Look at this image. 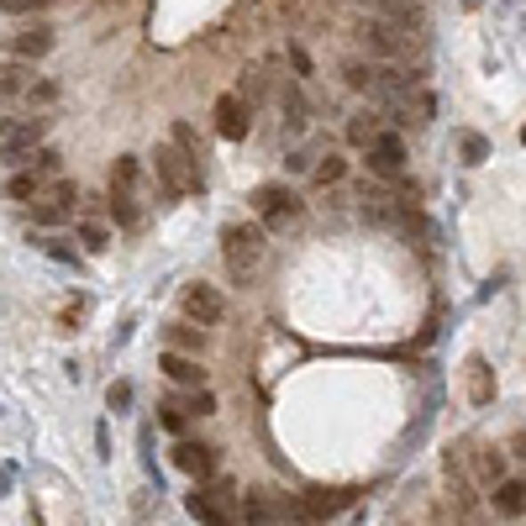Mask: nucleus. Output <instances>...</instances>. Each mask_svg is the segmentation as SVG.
<instances>
[{
    "label": "nucleus",
    "instance_id": "obj_2",
    "mask_svg": "<svg viewBox=\"0 0 526 526\" xmlns=\"http://www.w3.org/2000/svg\"><path fill=\"white\" fill-rule=\"evenodd\" d=\"M363 43H368V53H379V59H421V32H410V27H395V21H368L363 27Z\"/></svg>",
    "mask_w": 526,
    "mask_h": 526
},
{
    "label": "nucleus",
    "instance_id": "obj_6",
    "mask_svg": "<svg viewBox=\"0 0 526 526\" xmlns=\"http://www.w3.org/2000/svg\"><path fill=\"white\" fill-rule=\"evenodd\" d=\"M363 164H368L374 179H401L406 174V142H401L395 132H379V137L363 148Z\"/></svg>",
    "mask_w": 526,
    "mask_h": 526
},
{
    "label": "nucleus",
    "instance_id": "obj_4",
    "mask_svg": "<svg viewBox=\"0 0 526 526\" xmlns=\"http://www.w3.org/2000/svg\"><path fill=\"white\" fill-rule=\"evenodd\" d=\"M153 164H158V179H164V190H169V195H190V190L200 184V164H195L179 142H158Z\"/></svg>",
    "mask_w": 526,
    "mask_h": 526
},
{
    "label": "nucleus",
    "instance_id": "obj_33",
    "mask_svg": "<svg viewBox=\"0 0 526 526\" xmlns=\"http://www.w3.org/2000/svg\"><path fill=\"white\" fill-rule=\"evenodd\" d=\"M522 142H526V126H522Z\"/></svg>",
    "mask_w": 526,
    "mask_h": 526
},
{
    "label": "nucleus",
    "instance_id": "obj_3",
    "mask_svg": "<svg viewBox=\"0 0 526 526\" xmlns=\"http://www.w3.org/2000/svg\"><path fill=\"white\" fill-rule=\"evenodd\" d=\"M222 253H227V269H232L237 279H247L263 263V232L258 227H227L222 232Z\"/></svg>",
    "mask_w": 526,
    "mask_h": 526
},
{
    "label": "nucleus",
    "instance_id": "obj_16",
    "mask_svg": "<svg viewBox=\"0 0 526 526\" xmlns=\"http://www.w3.org/2000/svg\"><path fill=\"white\" fill-rule=\"evenodd\" d=\"M164 374H169L174 384H184V390H200V384H206V368H200L195 358H184V352H164Z\"/></svg>",
    "mask_w": 526,
    "mask_h": 526
},
{
    "label": "nucleus",
    "instance_id": "obj_9",
    "mask_svg": "<svg viewBox=\"0 0 526 526\" xmlns=\"http://www.w3.org/2000/svg\"><path fill=\"white\" fill-rule=\"evenodd\" d=\"M247 200H253V211H258L263 222H285V216H295V211H300V200H295L285 184H258Z\"/></svg>",
    "mask_w": 526,
    "mask_h": 526
},
{
    "label": "nucleus",
    "instance_id": "obj_30",
    "mask_svg": "<svg viewBox=\"0 0 526 526\" xmlns=\"http://www.w3.org/2000/svg\"><path fill=\"white\" fill-rule=\"evenodd\" d=\"M53 169H59V153H53V148H43V153L32 158V174H53Z\"/></svg>",
    "mask_w": 526,
    "mask_h": 526
},
{
    "label": "nucleus",
    "instance_id": "obj_29",
    "mask_svg": "<svg viewBox=\"0 0 526 526\" xmlns=\"http://www.w3.org/2000/svg\"><path fill=\"white\" fill-rule=\"evenodd\" d=\"M468 374H473V401H490V379H484V363L479 358L468 363Z\"/></svg>",
    "mask_w": 526,
    "mask_h": 526
},
{
    "label": "nucleus",
    "instance_id": "obj_20",
    "mask_svg": "<svg viewBox=\"0 0 526 526\" xmlns=\"http://www.w3.org/2000/svg\"><path fill=\"white\" fill-rule=\"evenodd\" d=\"M137 179H142V164H137V158H117V179H111V190L137 195Z\"/></svg>",
    "mask_w": 526,
    "mask_h": 526
},
{
    "label": "nucleus",
    "instance_id": "obj_10",
    "mask_svg": "<svg viewBox=\"0 0 526 526\" xmlns=\"http://www.w3.org/2000/svg\"><path fill=\"white\" fill-rule=\"evenodd\" d=\"M174 464L184 473H195V479H211L216 473V448L211 442H190V437H179L174 442Z\"/></svg>",
    "mask_w": 526,
    "mask_h": 526
},
{
    "label": "nucleus",
    "instance_id": "obj_15",
    "mask_svg": "<svg viewBox=\"0 0 526 526\" xmlns=\"http://www.w3.org/2000/svg\"><path fill=\"white\" fill-rule=\"evenodd\" d=\"M5 48H11L16 59H43V53L53 48V32H48V27H27V32L5 37Z\"/></svg>",
    "mask_w": 526,
    "mask_h": 526
},
{
    "label": "nucleus",
    "instance_id": "obj_23",
    "mask_svg": "<svg viewBox=\"0 0 526 526\" xmlns=\"http://www.w3.org/2000/svg\"><path fill=\"white\" fill-rule=\"evenodd\" d=\"M5 195H11V200H37V174H32V169H27V174H11L5 179Z\"/></svg>",
    "mask_w": 526,
    "mask_h": 526
},
{
    "label": "nucleus",
    "instance_id": "obj_14",
    "mask_svg": "<svg viewBox=\"0 0 526 526\" xmlns=\"http://www.w3.org/2000/svg\"><path fill=\"white\" fill-rule=\"evenodd\" d=\"M363 222L406 227V211H401V200H390V195H379V190H363Z\"/></svg>",
    "mask_w": 526,
    "mask_h": 526
},
{
    "label": "nucleus",
    "instance_id": "obj_21",
    "mask_svg": "<svg viewBox=\"0 0 526 526\" xmlns=\"http://www.w3.org/2000/svg\"><path fill=\"white\" fill-rule=\"evenodd\" d=\"M169 406H174L184 421H190V416H211V410H216V401H211L206 390H195V395H184V401H169Z\"/></svg>",
    "mask_w": 526,
    "mask_h": 526
},
{
    "label": "nucleus",
    "instance_id": "obj_32",
    "mask_svg": "<svg viewBox=\"0 0 526 526\" xmlns=\"http://www.w3.org/2000/svg\"><path fill=\"white\" fill-rule=\"evenodd\" d=\"M158 421H164V432H184V416H179L174 406H164V410H158Z\"/></svg>",
    "mask_w": 526,
    "mask_h": 526
},
{
    "label": "nucleus",
    "instance_id": "obj_13",
    "mask_svg": "<svg viewBox=\"0 0 526 526\" xmlns=\"http://www.w3.org/2000/svg\"><path fill=\"white\" fill-rule=\"evenodd\" d=\"M379 21H395V27H410V32H421V0H363Z\"/></svg>",
    "mask_w": 526,
    "mask_h": 526
},
{
    "label": "nucleus",
    "instance_id": "obj_28",
    "mask_svg": "<svg viewBox=\"0 0 526 526\" xmlns=\"http://www.w3.org/2000/svg\"><path fill=\"white\" fill-rule=\"evenodd\" d=\"M79 237H85V247H106V242H111L101 222H85V227H79Z\"/></svg>",
    "mask_w": 526,
    "mask_h": 526
},
{
    "label": "nucleus",
    "instance_id": "obj_26",
    "mask_svg": "<svg viewBox=\"0 0 526 526\" xmlns=\"http://www.w3.org/2000/svg\"><path fill=\"white\" fill-rule=\"evenodd\" d=\"M343 174H348V164H343L337 153H327V158L316 164V184H337V179H343Z\"/></svg>",
    "mask_w": 526,
    "mask_h": 526
},
{
    "label": "nucleus",
    "instance_id": "obj_12",
    "mask_svg": "<svg viewBox=\"0 0 526 526\" xmlns=\"http://www.w3.org/2000/svg\"><path fill=\"white\" fill-rule=\"evenodd\" d=\"M285 506H290V500H279V495H269V490H253L247 506H242V522L247 526H274V522H285Z\"/></svg>",
    "mask_w": 526,
    "mask_h": 526
},
{
    "label": "nucleus",
    "instance_id": "obj_24",
    "mask_svg": "<svg viewBox=\"0 0 526 526\" xmlns=\"http://www.w3.org/2000/svg\"><path fill=\"white\" fill-rule=\"evenodd\" d=\"M458 153H464V164H484V158H490V142H484L479 132H464V137H458Z\"/></svg>",
    "mask_w": 526,
    "mask_h": 526
},
{
    "label": "nucleus",
    "instance_id": "obj_27",
    "mask_svg": "<svg viewBox=\"0 0 526 526\" xmlns=\"http://www.w3.org/2000/svg\"><path fill=\"white\" fill-rule=\"evenodd\" d=\"M343 74H348V85H352V90H368V85H374V69H363V63H348Z\"/></svg>",
    "mask_w": 526,
    "mask_h": 526
},
{
    "label": "nucleus",
    "instance_id": "obj_19",
    "mask_svg": "<svg viewBox=\"0 0 526 526\" xmlns=\"http://www.w3.org/2000/svg\"><path fill=\"white\" fill-rule=\"evenodd\" d=\"M164 332H169L174 352H184V348H206V332H200V327H190V321H174V327H164Z\"/></svg>",
    "mask_w": 526,
    "mask_h": 526
},
{
    "label": "nucleus",
    "instance_id": "obj_7",
    "mask_svg": "<svg viewBox=\"0 0 526 526\" xmlns=\"http://www.w3.org/2000/svg\"><path fill=\"white\" fill-rule=\"evenodd\" d=\"M43 132H48V121H27V117H0V153L5 158H21V153H32L37 142H43Z\"/></svg>",
    "mask_w": 526,
    "mask_h": 526
},
{
    "label": "nucleus",
    "instance_id": "obj_18",
    "mask_svg": "<svg viewBox=\"0 0 526 526\" xmlns=\"http://www.w3.org/2000/svg\"><path fill=\"white\" fill-rule=\"evenodd\" d=\"M379 137V111H358V117L348 121V142H358V148H368Z\"/></svg>",
    "mask_w": 526,
    "mask_h": 526
},
{
    "label": "nucleus",
    "instance_id": "obj_17",
    "mask_svg": "<svg viewBox=\"0 0 526 526\" xmlns=\"http://www.w3.org/2000/svg\"><path fill=\"white\" fill-rule=\"evenodd\" d=\"M495 511H500V516H522L526 511V484L522 479H500V484H495Z\"/></svg>",
    "mask_w": 526,
    "mask_h": 526
},
{
    "label": "nucleus",
    "instance_id": "obj_11",
    "mask_svg": "<svg viewBox=\"0 0 526 526\" xmlns=\"http://www.w3.org/2000/svg\"><path fill=\"white\" fill-rule=\"evenodd\" d=\"M216 132H222L227 142H242V137H247V101H242V95H222V101H216Z\"/></svg>",
    "mask_w": 526,
    "mask_h": 526
},
{
    "label": "nucleus",
    "instance_id": "obj_22",
    "mask_svg": "<svg viewBox=\"0 0 526 526\" xmlns=\"http://www.w3.org/2000/svg\"><path fill=\"white\" fill-rule=\"evenodd\" d=\"M111 211H117L121 227H137V222H142V211H137V195H121V190H111Z\"/></svg>",
    "mask_w": 526,
    "mask_h": 526
},
{
    "label": "nucleus",
    "instance_id": "obj_5",
    "mask_svg": "<svg viewBox=\"0 0 526 526\" xmlns=\"http://www.w3.org/2000/svg\"><path fill=\"white\" fill-rule=\"evenodd\" d=\"M16 95H21V101H37V106L59 101V90H53V85H43L27 63H5V69H0V101H16Z\"/></svg>",
    "mask_w": 526,
    "mask_h": 526
},
{
    "label": "nucleus",
    "instance_id": "obj_1",
    "mask_svg": "<svg viewBox=\"0 0 526 526\" xmlns=\"http://www.w3.org/2000/svg\"><path fill=\"white\" fill-rule=\"evenodd\" d=\"M190 506V516L200 526H232L242 516V500H237V490L227 479H216V484H195V495L184 500Z\"/></svg>",
    "mask_w": 526,
    "mask_h": 526
},
{
    "label": "nucleus",
    "instance_id": "obj_8",
    "mask_svg": "<svg viewBox=\"0 0 526 526\" xmlns=\"http://www.w3.org/2000/svg\"><path fill=\"white\" fill-rule=\"evenodd\" d=\"M184 316L200 321V327H216L227 316V300H222V290H211V285H190L184 290Z\"/></svg>",
    "mask_w": 526,
    "mask_h": 526
},
{
    "label": "nucleus",
    "instance_id": "obj_31",
    "mask_svg": "<svg viewBox=\"0 0 526 526\" xmlns=\"http://www.w3.org/2000/svg\"><path fill=\"white\" fill-rule=\"evenodd\" d=\"M0 5H5L11 16H21V11H48L53 0H0Z\"/></svg>",
    "mask_w": 526,
    "mask_h": 526
},
{
    "label": "nucleus",
    "instance_id": "obj_25",
    "mask_svg": "<svg viewBox=\"0 0 526 526\" xmlns=\"http://www.w3.org/2000/svg\"><path fill=\"white\" fill-rule=\"evenodd\" d=\"M285 126H290V132H305V101H300V95H295L290 85H285Z\"/></svg>",
    "mask_w": 526,
    "mask_h": 526
}]
</instances>
